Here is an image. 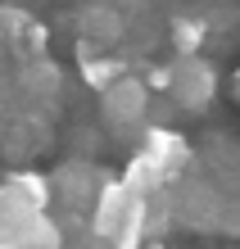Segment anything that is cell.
<instances>
[{
	"instance_id": "1",
	"label": "cell",
	"mask_w": 240,
	"mask_h": 249,
	"mask_svg": "<svg viewBox=\"0 0 240 249\" xmlns=\"http://www.w3.org/2000/svg\"><path fill=\"white\" fill-rule=\"evenodd\" d=\"M172 204L177 217L195 231H218L222 222V204H227V190H218L208 177H182L172 186Z\"/></svg>"
},
{
	"instance_id": "2",
	"label": "cell",
	"mask_w": 240,
	"mask_h": 249,
	"mask_svg": "<svg viewBox=\"0 0 240 249\" xmlns=\"http://www.w3.org/2000/svg\"><path fill=\"white\" fill-rule=\"evenodd\" d=\"M213 95H218V72H213L208 59H200V54L172 59V100H177V109L204 113Z\"/></svg>"
},
{
	"instance_id": "3",
	"label": "cell",
	"mask_w": 240,
	"mask_h": 249,
	"mask_svg": "<svg viewBox=\"0 0 240 249\" xmlns=\"http://www.w3.org/2000/svg\"><path fill=\"white\" fill-rule=\"evenodd\" d=\"M149 105H154V91H149L145 77H136V72L100 95V113H104L109 127H145L149 123Z\"/></svg>"
},
{
	"instance_id": "4",
	"label": "cell",
	"mask_w": 240,
	"mask_h": 249,
	"mask_svg": "<svg viewBox=\"0 0 240 249\" xmlns=\"http://www.w3.org/2000/svg\"><path fill=\"white\" fill-rule=\"evenodd\" d=\"M141 150H145V154H154L159 163L172 172V186L182 181V177H190L195 150L186 145L182 131H172L168 123H145V127H141Z\"/></svg>"
},
{
	"instance_id": "5",
	"label": "cell",
	"mask_w": 240,
	"mask_h": 249,
	"mask_svg": "<svg viewBox=\"0 0 240 249\" xmlns=\"http://www.w3.org/2000/svg\"><path fill=\"white\" fill-rule=\"evenodd\" d=\"M131 204H136V195H131L118 177H109L104 190L95 195V209H91V222H86V227H91L95 236H104V240H118V231H123Z\"/></svg>"
},
{
	"instance_id": "6",
	"label": "cell",
	"mask_w": 240,
	"mask_h": 249,
	"mask_svg": "<svg viewBox=\"0 0 240 249\" xmlns=\"http://www.w3.org/2000/svg\"><path fill=\"white\" fill-rule=\"evenodd\" d=\"M104 172L91 168V163H64L59 168V177H55V190L64 195L68 209H95V195L104 190Z\"/></svg>"
},
{
	"instance_id": "7",
	"label": "cell",
	"mask_w": 240,
	"mask_h": 249,
	"mask_svg": "<svg viewBox=\"0 0 240 249\" xmlns=\"http://www.w3.org/2000/svg\"><path fill=\"white\" fill-rule=\"evenodd\" d=\"M118 181H123L136 199H154V195H163V190H172V172L163 168L154 154L136 150V154H131V163L118 172Z\"/></svg>"
},
{
	"instance_id": "8",
	"label": "cell",
	"mask_w": 240,
	"mask_h": 249,
	"mask_svg": "<svg viewBox=\"0 0 240 249\" xmlns=\"http://www.w3.org/2000/svg\"><path fill=\"white\" fill-rule=\"evenodd\" d=\"M77 64H82V82L95 86V95H104L109 86H118L123 77H131V64L118 59V54H100L91 41H77Z\"/></svg>"
},
{
	"instance_id": "9",
	"label": "cell",
	"mask_w": 240,
	"mask_h": 249,
	"mask_svg": "<svg viewBox=\"0 0 240 249\" xmlns=\"http://www.w3.org/2000/svg\"><path fill=\"white\" fill-rule=\"evenodd\" d=\"M37 217H41V209H32L18 190H9L5 181H0V249H14L37 227Z\"/></svg>"
},
{
	"instance_id": "10",
	"label": "cell",
	"mask_w": 240,
	"mask_h": 249,
	"mask_svg": "<svg viewBox=\"0 0 240 249\" xmlns=\"http://www.w3.org/2000/svg\"><path fill=\"white\" fill-rule=\"evenodd\" d=\"M5 186L18 190V195L32 204V209H41V213H46V204H50V195H55V181L41 177V172H32V168H9V172H5Z\"/></svg>"
},
{
	"instance_id": "11",
	"label": "cell",
	"mask_w": 240,
	"mask_h": 249,
	"mask_svg": "<svg viewBox=\"0 0 240 249\" xmlns=\"http://www.w3.org/2000/svg\"><path fill=\"white\" fill-rule=\"evenodd\" d=\"M168 36H172V46H177V59H182V54H200L204 36H208V23H204V18H190V14H182V18L168 23Z\"/></svg>"
},
{
	"instance_id": "12",
	"label": "cell",
	"mask_w": 240,
	"mask_h": 249,
	"mask_svg": "<svg viewBox=\"0 0 240 249\" xmlns=\"http://www.w3.org/2000/svg\"><path fill=\"white\" fill-rule=\"evenodd\" d=\"M59 82H64V72H59L50 59H32V64H23V86L32 95H55L59 91Z\"/></svg>"
},
{
	"instance_id": "13",
	"label": "cell",
	"mask_w": 240,
	"mask_h": 249,
	"mask_svg": "<svg viewBox=\"0 0 240 249\" xmlns=\"http://www.w3.org/2000/svg\"><path fill=\"white\" fill-rule=\"evenodd\" d=\"M82 23H86V41L95 36V46H100V41H118V36H123V18H118L113 9H104V5L100 9H86Z\"/></svg>"
},
{
	"instance_id": "14",
	"label": "cell",
	"mask_w": 240,
	"mask_h": 249,
	"mask_svg": "<svg viewBox=\"0 0 240 249\" xmlns=\"http://www.w3.org/2000/svg\"><path fill=\"white\" fill-rule=\"evenodd\" d=\"M218 231H227V236H236L240 231V195H227V204H222V222Z\"/></svg>"
},
{
	"instance_id": "15",
	"label": "cell",
	"mask_w": 240,
	"mask_h": 249,
	"mask_svg": "<svg viewBox=\"0 0 240 249\" xmlns=\"http://www.w3.org/2000/svg\"><path fill=\"white\" fill-rule=\"evenodd\" d=\"M68 249H113V240H104V236H95V231L86 227L77 240H68Z\"/></svg>"
},
{
	"instance_id": "16",
	"label": "cell",
	"mask_w": 240,
	"mask_h": 249,
	"mask_svg": "<svg viewBox=\"0 0 240 249\" xmlns=\"http://www.w3.org/2000/svg\"><path fill=\"white\" fill-rule=\"evenodd\" d=\"M145 249H163V245H159V240H149V245H145Z\"/></svg>"
},
{
	"instance_id": "17",
	"label": "cell",
	"mask_w": 240,
	"mask_h": 249,
	"mask_svg": "<svg viewBox=\"0 0 240 249\" xmlns=\"http://www.w3.org/2000/svg\"><path fill=\"white\" fill-rule=\"evenodd\" d=\"M236 95H240V72H236Z\"/></svg>"
}]
</instances>
